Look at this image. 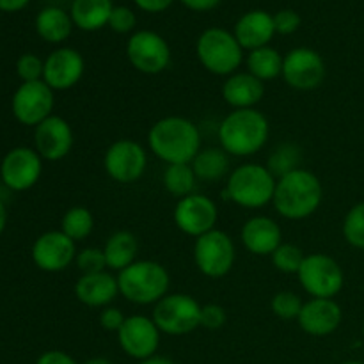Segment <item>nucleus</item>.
<instances>
[{
  "mask_svg": "<svg viewBox=\"0 0 364 364\" xmlns=\"http://www.w3.org/2000/svg\"><path fill=\"white\" fill-rule=\"evenodd\" d=\"M77 242L63 231H46L36 238L32 245V259L43 272H63L77 258Z\"/></svg>",
  "mask_w": 364,
  "mask_h": 364,
  "instance_id": "obj_17",
  "label": "nucleus"
},
{
  "mask_svg": "<svg viewBox=\"0 0 364 364\" xmlns=\"http://www.w3.org/2000/svg\"><path fill=\"white\" fill-rule=\"evenodd\" d=\"M326 60L316 50L299 46L290 50L283 59L284 84L297 91H313L326 80Z\"/></svg>",
  "mask_w": 364,
  "mask_h": 364,
  "instance_id": "obj_12",
  "label": "nucleus"
},
{
  "mask_svg": "<svg viewBox=\"0 0 364 364\" xmlns=\"http://www.w3.org/2000/svg\"><path fill=\"white\" fill-rule=\"evenodd\" d=\"M73 27L75 25L70 13L55 6L45 7L36 16V32L39 34V38L52 45L66 41L73 32Z\"/></svg>",
  "mask_w": 364,
  "mask_h": 364,
  "instance_id": "obj_27",
  "label": "nucleus"
},
{
  "mask_svg": "<svg viewBox=\"0 0 364 364\" xmlns=\"http://www.w3.org/2000/svg\"><path fill=\"white\" fill-rule=\"evenodd\" d=\"M237 259L235 242L226 231L212 230L196 238L194 263L203 276L210 279H220L231 272Z\"/></svg>",
  "mask_w": 364,
  "mask_h": 364,
  "instance_id": "obj_9",
  "label": "nucleus"
},
{
  "mask_svg": "<svg viewBox=\"0 0 364 364\" xmlns=\"http://www.w3.org/2000/svg\"><path fill=\"white\" fill-rule=\"evenodd\" d=\"M198 181L199 180L191 164H173V166H167L162 176L164 188L178 199L194 194Z\"/></svg>",
  "mask_w": 364,
  "mask_h": 364,
  "instance_id": "obj_30",
  "label": "nucleus"
},
{
  "mask_svg": "<svg viewBox=\"0 0 364 364\" xmlns=\"http://www.w3.org/2000/svg\"><path fill=\"white\" fill-rule=\"evenodd\" d=\"M160 329L153 318L144 315L127 316L123 327L117 333V343L121 350L132 359L146 361L156 355L160 347Z\"/></svg>",
  "mask_w": 364,
  "mask_h": 364,
  "instance_id": "obj_15",
  "label": "nucleus"
},
{
  "mask_svg": "<svg viewBox=\"0 0 364 364\" xmlns=\"http://www.w3.org/2000/svg\"><path fill=\"white\" fill-rule=\"evenodd\" d=\"M95 230V215L85 206H71L60 220V231L73 242H82L91 237Z\"/></svg>",
  "mask_w": 364,
  "mask_h": 364,
  "instance_id": "obj_31",
  "label": "nucleus"
},
{
  "mask_svg": "<svg viewBox=\"0 0 364 364\" xmlns=\"http://www.w3.org/2000/svg\"><path fill=\"white\" fill-rule=\"evenodd\" d=\"M112 9V0H73L70 16L77 28L84 32H95L109 25Z\"/></svg>",
  "mask_w": 364,
  "mask_h": 364,
  "instance_id": "obj_25",
  "label": "nucleus"
},
{
  "mask_svg": "<svg viewBox=\"0 0 364 364\" xmlns=\"http://www.w3.org/2000/svg\"><path fill=\"white\" fill-rule=\"evenodd\" d=\"M103 169L117 183H135L148 169V153L134 139H117L103 155Z\"/></svg>",
  "mask_w": 364,
  "mask_h": 364,
  "instance_id": "obj_11",
  "label": "nucleus"
},
{
  "mask_svg": "<svg viewBox=\"0 0 364 364\" xmlns=\"http://www.w3.org/2000/svg\"><path fill=\"white\" fill-rule=\"evenodd\" d=\"M141 364H176L173 359L166 358V355H153V358L146 359V361H141Z\"/></svg>",
  "mask_w": 364,
  "mask_h": 364,
  "instance_id": "obj_46",
  "label": "nucleus"
},
{
  "mask_svg": "<svg viewBox=\"0 0 364 364\" xmlns=\"http://www.w3.org/2000/svg\"><path fill=\"white\" fill-rule=\"evenodd\" d=\"M148 146L153 155L167 166L191 164L201 151V134L187 117L166 116L149 128Z\"/></svg>",
  "mask_w": 364,
  "mask_h": 364,
  "instance_id": "obj_1",
  "label": "nucleus"
},
{
  "mask_svg": "<svg viewBox=\"0 0 364 364\" xmlns=\"http://www.w3.org/2000/svg\"><path fill=\"white\" fill-rule=\"evenodd\" d=\"M107 267L114 272H121L132 263L137 262L139 255V238L132 231L121 230L110 235L103 245Z\"/></svg>",
  "mask_w": 364,
  "mask_h": 364,
  "instance_id": "obj_26",
  "label": "nucleus"
},
{
  "mask_svg": "<svg viewBox=\"0 0 364 364\" xmlns=\"http://www.w3.org/2000/svg\"><path fill=\"white\" fill-rule=\"evenodd\" d=\"M173 219L181 233L199 238L208 231L215 230L217 220H219V208L212 198L194 192L187 198L178 199Z\"/></svg>",
  "mask_w": 364,
  "mask_h": 364,
  "instance_id": "obj_14",
  "label": "nucleus"
},
{
  "mask_svg": "<svg viewBox=\"0 0 364 364\" xmlns=\"http://www.w3.org/2000/svg\"><path fill=\"white\" fill-rule=\"evenodd\" d=\"M323 201V185L309 169L291 171L277 178L272 205L287 220H304L320 208Z\"/></svg>",
  "mask_w": 364,
  "mask_h": 364,
  "instance_id": "obj_2",
  "label": "nucleus"
},
{
  "mask_svg": "<svg viewBox=\"0 0 364 364\" xmlns=\"http://www.w3.org/2000/svg\"><path fill=\"white\" fill-rule=\"evenodd\" d=\"M199 181L215 183L230 176V155L223 148H205L191 162Z\"/></svg>",
  "mask_w": 364,
  "mask_h": 364,
  "instance_id": "obj_28",
  "label": "nucleus"
},
{
  "mask_svg": "<svg viewBox=\"0 0 364 364\" xmlns=\"http://www.w3.org/2000/svg\"><path fill=\"white\" fill-rule=\"evenodd\" d=\"M196 53L208 73L217 77H230L237 73L244 63V48L233 32L223 27H210L199 34Z\"/></svg>",
  "mask_w": 364,
  "mask_h": 364,
  "instance_id": "obj_6",
  "label": "nucleus"
},
{
  "mask_svg": "<svg viewBox=\"0 0 364 364\" xmlns=\"http://www.w3.org/2000/svg\"><path fill=\"white\" fill-rule=\"evenodd\" d=\"M31 0H0V11L6 13H14V11L23 9Z\"/></svg>",
  "mask_w": 364,
  "mask_h": 364,
  "instance_id": "obj_45",
  "label": "nucleus"
},
{
  "mask_svg": "<svg viewBox=\"0 0 364 364\" xmlns=\"http://www.w3.org/2000/svg\"><path fill=\"white\" fill-rule=\"evenodd\" d=\"M304 306L302 299L291 290H281L270 301V309L281 320H297Z\"/></svg>",
  "mask_w": 364,
  "mask_h": 364,
  "instance_id": "obj_35",
  "label": "nucleus"
},
{
  "mask_svg": "<svg viewBox=\"0 0 364 364\" xmlns=\"http://www.w3.org/2000/svg\"><path fill=\"white\" fill-rule=\"evenodd\" d=\"M341 364H364L363 361H345V363H341Z\"/></svg>",
  "mask_w": 364,
  "mask_h": 364,
  "instance_id": "obj_49",
  "label": "nucleus"
},
{
  "mask_svg": "<svg viewBox=\"0 0 364 364\" xmlns=\"http://www.w3.org/2000/svg\"><path fill=\"white\" fill-rule=\"evenodd\" d=\"M135 25H137V16L130 7L114 6L107 27L112 28L116 34H130L135 31Z\"/></svg>",
  "mask_w": 364,
  "mask_h": 364,
  "instance_id": "obj_38",
  "label": "nucleus"
},
{
  "mask_svg": "<svg viewBox=\"0 0 364 364\" xmlns=\"http://www.w3.org/2000/svg\"><path fill=\"white\" fill-rule=\"evenodd\" d=\"M85 71V60L78 50L63 46L50 53L45 59L43 82L53 91H68L82 80Z\"/></svg>",
  "mask_w": 364,
  "mask_h": 364,
  "instance_id": "obj_18",
  "label": "nucleus"
},
{
  "mask_svg": "<svg viewBox=\"0 0 364 364\" xmlns=\"http://www.w3.org/2000/svg\"><path fill=\"white\" fill-rule=\"evenodd\" d=\"M233 34L237 41L240 43L242 48L247 50V52L269 46L274 36H276L274 14L267 13L263 9L247 11L235 23Z\"/></svg>",
  "mask_w": 364,
  "mask_h": 364,
  "instance_id": "obj_22",
  "label": "nucleus"
},
{
  "mask_svg": "<svg viewBox=\"0 0 364 364\" xmlns=\"http://www.w3.org/2000/svg\"><path fill=\"white\" fill-rule=\"evenodd\" d=\"M6 224H7V210H6V205L0 201V235H2L4 230H6Z\"/></svg>",
  "mask_w": 364,
  "mask_h": 364,
  "instance_id": "obj_47",
  "label": "nucleus"
},
{
  "mask_svg": "<svg viewBox=\"0 0 364 364\" xmlns=\"http://www.w3.org/2000/svg\"><path fill=\"white\" fill-rule=\"evenodd\" d=\"M119 295L117 277L109 270L98 274H85L75 283V297L87 308H107Z\"/></svg>",
  "mask_w": 364,
  "mask_h": 364,
  "instance_id": "obj_23",
  "label": "nucleus"
},
{
  "mask_svg": "<svg viewBox=\"0 0 364 364\" xmlns=\"http://www.w3.org/2000/svg\"><path fill=\"white\" fill-rule=\"evenodd\" d=\"M304 258L306 255L302 252V249L297 247L295 244H290V242H283V244L270 255L272 265L276 267L277 272L288 274V276H291V274L297 276Z\"/></svg>",
  "mask_w": 364,
  "mask_h": 364,
  "instance_id": "obj_33",
  "label": "nucleus"
},
{
  "mask_svg": "<svg viewBox=\"0 0 364 364\" xmlns=\"http://www.w3.org/2000/svg\"><path fill=\"white\" fill-rule=\"evenodd\" d=\"M276 181L277 178L263 164H242L228 176L224 199L240 208L259 210L272 203Z\"/></svg>",
  "mask_w": 364,
  "mask_h": 364,
  "instance_id": "obj_5",
  "label": "nucleus"
},
{
  "mask_svg": "<svg viewBox=\"0 0 364 364\" xmlns=\"http://www.w3.org/2000/svg\"><path fill=\"white\" fill-rule=\"evenodd\" d=\"M151 318L162 334L183 336L201 327V304L188 294H167L155 304Z\"/></svg>",
  "mask_w": 364,
  "mask_h": 364,
  "instance_id": "obj_7",
  "label": "nucleus"
},
{
  "mask_svg": "<svg viewBox=\"0 0 364 364\" xmlns=\"http://www.w3.org/2000/svg\"><path fill=\"white\" fill-rule=\"evenodd\" d=\"M128 63L142 75H160L169 68L171 48L155 31H135L127 43Z\"/></svg>",
  "mask_w": 364,
  "mask_h": 364,
  "instance_id": "obj_10",
  "label": "nucleus"
},
{
  "mask_svg": "<svg viewBox=\"0 0 364 364\" xmlns=\"http://www.w3.org/2000/svg\"><path fill=\"white\" fill-rule=\"evenodd\" d=\"M297 277L311 299H334L345 284V274L340 263L323 252L306 256Z\"/></svg>",
  "mask_w": 364,
  "mask_h": 364,
  "instance_id": "obj_8",
  "label": "nucleus"
},
{
  "mask_svg": "<svg viewBox=\"0 0 364 364\" xmlns=\"http://www.w3.org/2000/svg\"><path fill=\"white\" fill-rule=\"evenodd\" d=\"M274 27L276 34L290 36L301 27V14L294 9H281L274 14Z\"/></svg>",
  "mask_w": 364,
  "mask_h": 364,
  "instance_id": "obj_39",
  "label": "nucleus"
},
{
  "mask_svg": "<svg viewBox=\"0 0 364 364\" xmlns=\"http://www.w3.org/2000/svg\"><path fill=\"white\" fill-rule=\"evenodd\" d=\"M240 240L251 255L270 256L283 244V230L272 217L255 215L242 226Z\"/></svg>",
  "mask_w": 364,
  "mask_h": 364,
  "instance_id": "obj_21",
  "label": "nucleus"
},
{
  "mask_svg": "<svg viewBox=\"0 0 364 364\" xmlns=\"http://www.w3.org/2000/svg\"><path fill=\"white\" fill-rule=\"evenodd\" d=\"M84 364H112V363L105 358H92V359H89V361H85Z\"/></svg>",
  "mask_w": 364,
  "mask_h": 364,
  "instance_id": "obj_48",
  "label": "nucleus"
},
{
  "mask_svg": "<svg viewBox=\"0 0 364 364\" xmlns=\"http://www.w3.org/2000/svg\"><path fill=\"white\" fill-rule=\"evenodd\" d=\"M98 320H100V326H102L103 331L117 334L119 333L121 327H123L127 316H124V313L121 311L119 308H116V306H107V308L102 309Z\"/></svg>",
  "mask_w": 364,
  "mask_h": 364,
  "instance_id": "obj_41",
  "label": "nucleus"
},
{
  "mask_svg": "<svg viewBox=\"0 0 364 364\" xmlns=\"http://www.w3.org/2000/svg\"><path fill=\"white\" fill-rule=\"evenodd\" d=\"M226 309L220 304L201 306V327L208 331H219L226 326Z\"/></svg>",
  "mask_w": 364,
  "mask_h": 364,
  "instance_id": "obj_40",
  "label": "nucleus"
},
{
  "mask_svg": "<svg viewBox=\"0 0 364 364\" xmlns=\"http://www.w3.org/2000/svg\"><path fill=\"white\" fill-rule=\"evenodd\" d=\"M270 135L269 119L258 109H240L228 114L219 124L217 137L228 155L247 156L256 155L265 148Z\"/></svg>",
  "mask_w": 364,
  "mask_h": 364,
  "instance_id": "obj_3",
  "label": "nucleus"
},
{
  "mask_svg": "<svg viewBox=\"0 0 364 364\" xmlns=\"http://www.w3.org/2000/svg\"><path fill=\"white\" fill-rule=\"evenodd\" d=\"M343 237L352 247L364 249V203H358L347 212L343 220Z\"/></svg>",
  "mask_w": 364,
  "mask_h": 364,
  "instance_id": "obj_34",
  "label": "nucleus"
},
{
  "mask_svg": "<svg viewBox=\"0 0 364 364\" xmlns=\"http://www.w3.org/2000/svg\"><path fill=\"white\" fill-rule=\"evenodd\" d=\"M223 98L233 110L256 109L265 96V84L249 71H237L224 80Z\"/></svg>",
  "mask_w": 364,
  "mask_h": 364,
  "instance_id": "obj_24",
  "label": "nucleus"
},
{
  "mask_svg": "<svg viewBox=\"0 0 364 364\" xmlns=\"http://www.w3.org/2000/svg\"><path fill=\"white\" fill-rule=\"evenodd\" d=\"M16 73L23 82L43 80L45 60L39 59L36 53H23V55L16 60Z\"/></svg>",
  "mask_w": 364,
  "mask_h": 364,
  "instance_id": "obj_37",
  "label": "nucleus"
},
{
  "mask_svg": "<svg viewBox=\"0 0 364 364\" xmlns=\"http://www.w3.org/2000/svg\"><path fill=\"white\" fill-rule=\"evenodd\" d=\"M343 313L334 299H309L304 302L299 315V327L306 334L323 338L333 334L341 326Z\"/></svg>",
  "mask_w": 364,
  "mask_h": 364,
  "instance_id": "obj_20",
  "label": "nucleus"
},
{
  "mask_svg": "<svg viewBox=\"0 0 364 364\" xmlns=\"http://www.w3.org/2000/svg\"><path fill=\"white\" fill-rule=\"evenodd\" d=\"M173 2L174 0H134V4L139 9L149 14L164 13V11H167L173 6Z\"/></svg>",
  "mask_w": 364,
  "mask_h": 364,
  "instance_id": "obj_42",
  "label": "nucleus"
},
{
  "mask_svg": "<svg viewBox=\"0 0 364 364\" xmlns=\"http://www.w3.org/2000/svg\"><path fill=\"white\" fill-rule=\"evenodd\" d=\"M187 9L196 11V13H206V11H212L219 6L223 0H180Z\"/></svg>",
  "mask_w": 364,
  "mask_h": 364,
  "instance_id": "obj_44",
  "label": "nucleus"
},
{
  "mask_svg": "<svg viewBox=\"0 0 364 364\" xmlns=\"http://www.w3.org/2000/svg\"><path fill=\"white\" fill-rule=\"evenodd\" d=\"M75 135L70 123L60 116H50L34 130V146L43 160L59 162L73 149Z\"/></svg>",
  "mask_w": 364,
  "mask_h": 364,
  "instance_id": "obj_19",
  "label": "nucleus"
},
{
  "mask_svg": "<svg viewBox=\"0 0 364 364\" xmlns=\"http://www.w3.org/2000/svg\"><path fill=\"white\" fill-rule=\"evenodd\" d=\"M36 364H78L70 354L63 350H48L39 355Z\"/></svg>",
  "mask_w": 364,
  "mask_h": 364,
  "instance_id": "obj_43",
  "label": "nucleus"
},
{
  "mask_svg": "<svg viewBox=\"0 0 364 364\" xmlns=\"http://www.w3.org/2000/svg\"><path fill=\"white\" fill-rule=\"evenodd\" d=\"M43 173V159L27 146L13 148L0 164V178L11 191L23 192L34 187Z\"/></svg>",
  "mask_w": 364,
  "mask_h": 364,
  "instance_id": "obj_16",
  "label": "nucleus"
},
{
  "mask_svg": "<svg viewBox=\"0 0 364 364\" xmlns=\"http://www.w3.org/2000/svg\"><path fill=\"white\" fill-rule=\"evenodd\" d=\"M267 167L276 178L297 171L302 167V149L294 142H284L279 144L267 159Z\"/></svg>",
  "mask_w": 364,
  "mask_h": 364,
  "instance_id": "obj_32",
  "label": "nucleus"
},
{
  "mask_svg": "<svg viewBox=\"0 0 364 364\" xmlns=\"http://www.w3.org/2000/svg\"><path fill=\"white\" fill-rule=\"evenodd\" d=\"M119 295L137 306H155L169 294L171 276L166 267L153 259H137L117 272Z\"/></svg>",
  "mask_w": 364,
  "mask_h": 364,
  "instance_id": "obj_4",
  "label": "nucleus"
},
{
  "mask_svg": "<svg viewBox=\"0 0 364 364\" xmlns=\"http://www.w3.org/2000/svg\"><path fill=\"white\" fill-rule=\"evenodd\" d=\"M75 265H77L78 272L82 276L85 274H98L107 270V259L105 252L100 247H84L77 252V258H75Z\"/></svg>",
  "mask_w": 364,
  "mask_h": 364,
  "instance_id": "obj_36",
  "label": "nucleus"
},
{
  "mask_svg": "<svg viewBox=\"0 0 364 364\" xmlns=\"http://www.w3.org/2000/svg\"><path fill=\"white\" fill-rule=\"evenodd\" d=\"M53 89L43 80L38 82H23L20 87L14 91L11 109L16 121H20L25 127H38L50 116H53V107H55V96Z\"/></svg>",
  "mask_w": 364,
  "mask_h": 364,
  "instance_id": "obj_13",
  "label": "nucleus"
},
{
  "mask_svg": "<svg viewBox=\"0 0 364 364\" xmlns=\"http://www.w3.org/2000/svg\"><path fill=\"white\" fill-rule=\"evenodd\" d=\"M283 59L279 50L272 48V46H263V48L251 50L245 57V66L251 75H255L258 80L263 84L270 80H276L283 73Z\"/></svg>",
  "mask_w": 364,
  "mask_h": 364,
  "instance_id": "obj_29",
  "label": "nucleus"
}]
</instances>
